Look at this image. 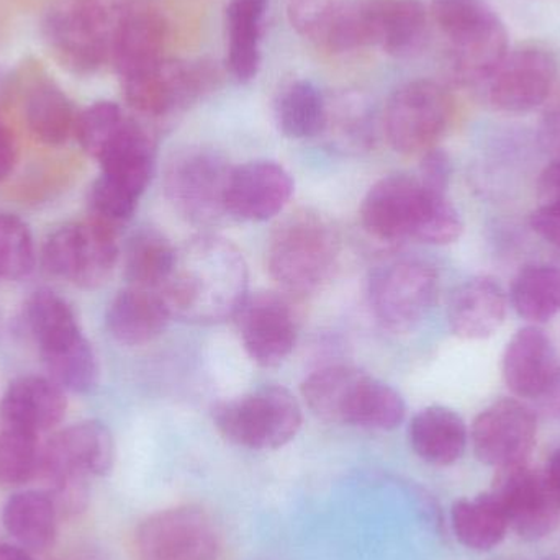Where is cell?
<instances>
[{
    "label": "cell",
    "instance_id": "40",
    "mask_svg": "<svg viewBox=\"0 0 560 560\" xmlns=\"http://www.w3.org/2000/svg\"><path fill=\"white\" fill-rule=\"evenodd\" d=\"M326 130L331 131L336 144L346 150H365L374 141V120L361 98H346L332 112L328 107Z\"/></svg>",
    "mask_w": 560,
    "mask_h": 560
},
{
    "label": "cell",
    "instance_id": "41",
    "mask_svg": "<svg viewBox=\"0 0 560 560\" xmlns=\"http://www.w3.org/2000/svg\"><path fill=\"white\" fill-rule=\"evenodd\" d=\"M338 0H289V16L296 32L316 42Z\"/></svg>",
    "mask_w": 560,
    "mask_h": 560
},
{
    "label": "cell",
    "instance_id": "7",
    "mask_svg": "<svg viewBox=\"0 0 560 560\" xmlns=\"http://www.w3.org/2000/svg\"><path fill=\"white\" fill-rule=\"evenodd\" d=\"M451 115L447 92L438 82L417 79L400 85L388 98L385 133L398 153L424 154L444 137Z\"/></svg>",
    "mask_w": 560,
    "mask_h": 560
},
{
    "label": "cell",
    "instance_id": "38",
    "mask_svg": "<svg viewBox=\"0 0 560 560\" xmlns=\"http://www.w3.org/2000/svg\"><path fill=\"white\" fill-rule=\"evenodd\" d=\"M36 265L32 230L20 217L0 213V279L28 278Z\"/></svg>",
    "mask_w": 560,
    "mask_h": 560
},
{
    "label": "cell",
    "instance_id": "16",
    "mask_svg": "<svg viewBox=\"0 0 560 560\" xmlns=\"http://www.w3.org/2000/svg\"><path fill=\"white\" fill-rule=\"evenodd\" d=\"M428 190L418 177L395 174L375 183L362 200L364 229L382 242L415 238L427 209Z\"/></svg>",
    "mask_w": 560,
    "mask_h": 560
},
{
    "label": "cell",
    "instance_id": "21",
    "mask_svg": "<svg viewBox=\"0 0 560 560\" xmlns=\"http://www.w3.org/2000/svg\"><path fill=\"white\" fill-rule=\"evenodd\" d=\"M97 161L102 167L98 179L138 202L153 176V140L141 125L128 118Z\"/></svg>",
    "mask_w": 560,
    "mask_h": 560
},
{
    "label": "cell",
    "instance_id": "4",
    "mask_svg": "<svg viewBox=\"0 0 560 560\" xmlns=\"http://www.w3.org/2000/svg\"><path fill=\"white\" fill-rule=\"evenodd\" d=\"M213 420L220 433L238 446L279 450L299 433L302 408L287 388L269 385L223 401L213 411Z\"/></svg>",
    "mask_w": 560,
    "mask_h": 560
},
{
    "label": "cell",
    "instance_id": "22",
    "mask_svg": "<svg viewBox=\"0 0 560 560\" xmlns=\"http://www.w3.org/2000/svg\"><path fill=\"white\" fill-rule=\"evenodd\" d=\"M68 410L65 388L52 378L23 375L10 382L0 401L3 423L39 434L61 423Z\"/></svg>",
    "mask_w": 560,
    "mask_h": 560
},
{
    "label": "cell",
    "instance_id": "5",
    "mask_svg": "<svg viewBox=\"0 0 560 560\" xmlns=\"http://www.w3.org/2000/svg\"><path fill=\"white\" fill-rule=\"evenodd\" d=\"M118 262L114 225L104 220L72 223L56 230L43 249V265L55 278L94 290L110 279Z\"/></svg>",
    "mask_w": 560,
    "mask_h": 560
},
{
    "label": "cell",
    "instance_id": "27",
    "mask_svg": "<svg viewBox=\"0 0 560 560\" xmlns=\"http://www.w3.org/2000/svg\"><path fill=\"white\" fill-rule=\"evenodd\" d=\"M408 436L415 454L433 466L457 463L467 447V428L463 418L440 405L415 415Z\"/></svg>",
    "mask_w": 560,
    "mask_h": 560
},
{
    "label": "cell",
    "instance_id": "12",
    "mask_svg": "<svg viewBox=\"0 0 560 560\" xmlns=\"http://www.w3.org/2000/svg\"><path fill=\"white\" fill-rule=\"evenodd\" d=\"M492 493L505 512L510 529L525 541H539L558 528L560 506L545 474L528 463L497 469Z\"/></svg>",
    "mask_w": 560,
    "mask_h": 560
},
{
    "label": "cell",
    "instance_id": "25",
    "mask_svg": "<svg viewBox=\"0 0 560 560\" xmlns=\"http://www.w3.org/2000/svg\"><path fill=\"white\" fill-rule=\"evenodd\" d=\"M25 313L43 362L61 358L85 341L74 310L52 290H35L26 302Z\"/></svg>",
    "mask_w": 560,
    "mask_h": 560
},
{
    "label": "cell",
    "instance_id": "34",
    "mask_svg": "<svg viewBox=\"0 0 560 560\" xmlns=\"http://www.w3.org/2000/svg\"><path fill=\"white\" fill-rule=\"evenodd\" d=\"M276 117L285 137L306 140L325 131L328 104L313 82L296 81L280 94Z\"/></svg>",
    "mask_w": 560,
    "mask_h": 560
},
{
    "label": "cell",
    "instance_id": "18",
    "mask_svg": "<svg viewBox=\"0 0 560 560\" xmlns=\"http://www.w3.org/2000/svg\"><path fill=\"white\" fill-rule=\"evenodd\" d=\"M167 25L150 5H135L115 23L112 58L120 81L140 78L166 61Z\"/></svg>",
    "mask_w": 560,
    "mask_h": 560
},
{
    "label": "cell",
    "instance_id": "13",
    "mask_svg": "<svg viewBox=\"0 0 560 560\" xmlns=\"http://www.w3.org/2000/svg\"><path fill=\"white\" fill-rule=\"evenodd\" d=\"M536 436L538 418L518 398L493 401L477 415L470 431L477 459L497 469L526 463Z\"/></svg>",
    "mask_w": 560,
    "mask_h": 560
},
{
    "label": "cell",
    "instance_id": "11",
    "mask_svg": "<svg viewBox=\"0 0 560 560\" xmlns=\"http://www.w3.org/2000/svg\"><path fill=\"white\" fill-rule=\"evenodd\" d=\"M558 62L541 46H523L510 52L480 88L487 104L506 114L539 107L551 94Z\"/></svg>",
    "mask_w": 560,
    "mask_h": 560
},
{
    "label": "cell",
    "instance_id": "47",
    "mask_svg": "<svg viewBox=\"0 0 560 560\" xmlns=\"http://www.w3.org/2000/svg\"><path fill=\"white\" fill-rule=\"evenodd\" d=\"M0 560H33L28 552L16 546H0Z\"/></svg>",
    "mask_w": 560,
    "mask_h": 560
},
{
    "label": "cell",
    "instance_id": "9",
    "mask_svg": "<svg viewBox=\"0 0 560 560\" xmlns=\"http://www.w3.org/2000/svg\"><path fill=\"white\" fill-rule=\"evenodd\" d=\"M137 560H219L213 520L197 506H174L148 516L135 536Z\"/></svg>",
    "mask_w": 560,
    "mask_h": 560
},
{
    "label": "cell",
    "instance_id": "44",
    "mask_svg": "<svg viewBox=\"0 0 560 560\" xmlns=\"http://www.w3.org/2000/svg\"><path fill=\"white\" fill-rule=\"evenodd\" d=\"M19 163V143L15 133L0 117V180L7 179Z\"/></svg>",
    "mask_w": 560,
    "mask_h": 560
},
{
    "label": "cell",
    "instance_id": "14",
    "mask_svg": "<svg viewBox=\"0 0 560 560\" xmlns=\"http://www.w3.org/2000/svg\"><path fill=\"white\" fill-rule=\"evenodd\" d=\"M236 326L249 358L275 368L289 358L299 336V315L283 293L258 292L246 296L235 313Z\"/></svg>",
    "mask_w": 560,
    "mask_h": 560
},
{
    "label": "cell",
    "instance_id": "24",
    "mask_svg": "<svg viewBox=\"0 0 560 560\" xmlns=\"http://www.w3.org/2000/svg\"><path fill=\"white\" fill-rule=\"evenodd\" d=\"M170 316V306L160 292L128 285L108 305L107 328L121 345L141 346L166 329Z\"/></svg>",
    "mask_w": 560,
    "mask_h": 560
},
{
    "label": "cell",
    "instance_id": "2",
    "mask_svg": "<svg viewBox=\"0 0 560 560\" xmlns=\"http://www.w3.org/2000/svg\"><path fill=\"white\" fill-rule=\"evenodd\" d=\"M339 240L331 223L312 210L285 217L269 238L268 269L292 295H306L331 275Z\"/></svg>",
    "mask_w": 560,
    "mask_h": 560
},
{
    "label": "cell",
    "instance_id": "39",
    "mask_svg": "<svg viewBox=\"0 0 560 560\" xmlns=\"http://www.w3.org/2000/svg\"><path fill=\"white\" fill-rule=\"evenodd\" d=\"M128 117L114 102H95L78 114L74 137L89 156L98 160L108 144L120 133Z\"/></svg>",
    "mask_w": 560,
    "mask_h": 560
},
{
    "label": "cell",
    "instance_id": "42",
    "mask_svg": "<svg viewBox=\"0 0 560 560\" xmlns=\"http://www.w3.org/2000/svg\"><path fill=\"white\" fill-rule=\"evenodd\" d=\"M451 174H453V164H451L446 151L433 148V150L423 154L420 164V176H418L421 186L434 190V192L447 194Z\"/></svg>",
    "mask_w": 560,
    "mask_h": 560
},
{
    "label": "cell",
    "instance_id": "29",
    "mask_svg": "<svg viewBox=\"0 0 560 560\" xmlns=\"http://www.w3.org/2000/svg\"><path fill=\"white\" fill-rule=\"evenodd\" d=\"M30 133L46 147H61L74 135L78 112L68 95L49 79H35L25 97Z\"/></svg>",
    "mask_w": 560,
    "mask_h": 560
},
{
    "label": "cell",
    "instance_id": "6",
    "mask_svg": "<svg viewBox=\"0 0 560 560\" xmlns=\"http://www.w3.org/2000/svg\"><path fill=\"white\" fill-rule=\"evenodd\" d=\"M225 158L207 148H187L171 158L164 190L174 209L192 223L209 225L226 213L230 174Z\"/></svg>",
    "mask_w": 560,
    "mask_h": 560
},
{
    "label": "cell",
    "instance_id": "17",
    "mask_svg": "<svg viewBox=\"0 0 560 560\" xmlns=\"http://www.w3.org/2000/svg\"><path fill=\"white\" fill-rule=\"evenodd\" d=\"M377 378L349 365H329L305 378L302 395L316 417L364 428Z\"/></svg>",
    "mask_w": 560,
    "mask_h": 560
},
{
    "label": "cell",
    "instance_id": "36",
    "mask_svg": "<svg viewBox=\"0 0 560 560\" xmlns=\"http://www.w3.org/2000/svg\"><path fill=\"white\" fill-rule=\"evenodd\" d=\"M427 22L428 10L423 0H388L378 45L395 58L410 56L423 39Z\"/></svg>",
    "mask_w": 560,
    "mask_h": 560
},
{
    "label": "cell",
    "instance_id": "8",
    "mask_svg": "<svg viewBox=\"0 0 560 560\" xmlns=\"http://www.w3.org/2000/svg\"><path fill=\"white\" fill-rule=\"evenodd\" d=\"M440 290L436 269L421 259H398L374 272L369 287L378 322L395 332L413 331L434 306Z\"/></svg>",
    "mask_w": 560,
    "mask_h": 560
},
{
    "label": "cell",
    "instance_id": "19",
    "mask_svg": "<svg viewBox=\"0 0 560 560\" xmlns=\"http://www.w3.org/2000/svg\"><path fill=\"white\" fill-rule=\"evenodd\" d=\"M293 192L290 174L272 161H252L233 167L226 189V213L248 222L275 219Z\"/></svg>",
    "mask_w": 560,
    "mask_h": 560
},
{
    "label": "cell",
    "instance_id": "15",
    "mask_svg": "<svg viewBox=\"0 0 560 560\" xmlns=\"http://www.w3.org/2000/svg\"><path fill=\"white\" fill-rule=\"evenodd\" d=\"M213 79L209 66L166 59L154 71L121 82V89L131 108L148 117H163L202 97Z\"/></svg>",
    "mask_w": 560,
    "mask_h": 560
},
{
    "label": "cell",
    "instance_id": "45",
    "mask_svg": "<svg viewBox=\"0 0 560 560\" xmlns=\"http://www.w3.org/2000/svg\"><path fill=\"white\" fill-rule=\"evenodd\" d=\"M542 474H545V479L548 482L552 497H555L556 502L560 506V446L549 457Z\"/></svg>",
    "mask_w": 560,
    "mask_h": 560
},
{
    "label": "cell",
    "instance_id": "48",
    "mask_svg": "<svg viewBox=\"0 0 560 560\" xmlns=\"http://www.w3.org/2000/svg\"><path fill=\"white\" fill-rule=\"evenodd\" d=\"M493 560H523V559H518V558H499V559H493Z\"/></svg>",
    "mask_w": 560,
    "mask_h": 560
},
{
    "label": "cell",
    "instance_id": "33",
    "mask_svg": "<svg viewBox=\"0 0 560 560\" xmlns=\"http://www.w3.org/2000/svg\"><path fill=\"white\" fill-rule=\"evenodd\" d=\"M513 310L528 322L546 323L560 313V268L535 265L523 269L510 290Z\"/></svg>",
    "mask_w": 560,
    "mask_h": 560
},
{
    "label": "cell",
    "instance_id": "3",
    "mask_svg": "<svg viewBox=\"0 0 560 560\" xmlns=\"http://www.w3.org/2000/svg\"><path fill=\"white\" fill-rule=\"evenodd\" d=\"M115 25L102 0H58L43 16L46 48L72 74H94L112 56Z\"/></svg>",
    "mask_w": 560,
    "mask_h": 560
},
{
    "label": "cell",
    "instance_id": "30",
    "mask_svg": "<svg viewBox=\"0 0 560 560\" xmlns=\"http://www.w3.org/2000/svg\"><path fill=\"white\" fill-rule=\"evenodd\" d=\"M3 528L23 549L43 551L51 545L58 526L55 500L42 490H25L7 500Z\"/></svg>",
    "mask_w": 560,
    "mask_h": 560
},
{
    "label": "cell",
    "instance_id": "49",
    "mask_svg": "<svg viewBox=\"0 0 560 560\" xmlns=\"http://www.w3.org/2000/svg\"><path fill=\"white\" fill-rule=\"evenodd\" d=\"M545 560H560V558H548V559H545Z\"/></svg>",
    "mask_w": 560,
    "mask_h": 560
},
{
    "label": "cell",
    "instance_id": "46",
    "mask_svg": "<svg viewBox=\"0 0 560 560\" xmlns=\"http://www.w3.org/2000/svg\"><path fill=\"white\" fill-rule=\"evenodd\" d=\"M542 398H545L551 413L560 420V368L558 374H556L555 382L549 387L548 394Z\"/></svg>",
    "mask_w": 560,
    "mask_h": 560
},
{
    "label": "cell",
    "instance_id": "43",
    "mask_svg": "<svg viewBox=\"0 0 560 560\" xmlns=\"http://www.w3.org/2000/svg\"><path fill=\"white\" fill-rule=\"evenodd\" d=\"M529 223L545 242L560 249V197L541 202L532 213Z\"/></svg>",
    "mask_w": 560,
    "mask_h": 560
},
{
    "label": "cell",
    "instance_id": "28",
    "mask_svg": "<svg viewBox=\"0 0 560 560\" xmlns=\"http://www.w3.org/2000/svg\"><path fill=\"white\" fill-rule=\"evenodd\" d=\"M269 0H232L226 7L229 68L240 82L253 81L261 68L262 22Z\"/></svg>",
    "mask_w": 560,
    "mask_h": 560
},
{
    "label": "cell",
    "instance_id": "35",
    "mask_svg": "<svg viewBox=\"0 0 560 560\" xmlns=\"http://www.w3.org/2000/svg\"><path fill=\"white\" fill-rule=\"evenodd\" d=\"M431 15L453 48L470 45L503 25L486 0H431Z\"/></svg>",
    "mask_w": 560,
    "mask_h": 560
},
{
    "label": "cell",
    "instance_id": "31",
    "mask_svg": "<svg viewBox=\"0 0 560 560\" xmlns=\"http://www.w3.org/2000/svg\"><path fill=\"white\" fill-rule=\"evenodd\" d=\"M451 522L460 545L479 552L497 548L510 529L505 512L492 492L454 503Z\"/></svg>",
    "mask_w": 560,
    "mask_h": 560
},
{
    "label": "cell",
    "instance_id": "1",
    "mask_svg": "<svg viewBox=\"0 0 560 560\" xmlns=\"http://www.w3.org/2000/svg\"><path fill=\"white\" fill-rule=\"evenodd\" d=\"M171 315L192 323L235 316L248 296V266L229 240L202 235L176 249L170 278L161 289Z\"/></svg>",
    "mask_w": 560,
    "mask_h": 560
},
{
    "label": "cell",
    "instance_id": "26",
    "mask_svg": "<svg viewBox=\"0 0 560 560\" xmlns=\"http://www.w3.org/2000/svg\"><path fill=\"white\" fill-rule=\"evenodd\" d=\"M388 0H338L316 42L332 52L378 45Z\"/></svg>",
    "mask_w": 560,
    "mask_h": 560
},
{
    "label": "cell",
    "instance_id": "32",
    "mask_svg": "<svg viewBox=\"0 0 560 560\" xmlns=\"http://www.w3.org/2000/svg\"><path fill=\"white\" fill-rule=\"evenodd\" d=\"M176 248L156 230H141L125 249V278L128 285L161 293L173 269Z\"/></svg>",
    "mask_w": 560,
    "mask_h": 560
},
{
    "label": "cell",
    "instance_id": "20",
    "mask_svg": "<svg viewBox=\"0 0 560 560\" xmlns=\"http://www.w3.org/2000/svg\"><path fill=\"white\" fill-rule=\"evenodd\" d=\"M551 338L538 326L518 329L506 345L502 372L506 387L518 398H542L558 374Z\"/></svg>",
    "mask_w": 560,
    "mask_h": 560
},
{
    "label": "cell",
    "instance_id": "23",
    "mask_svg": "<svg viewBox=\"0 0 560 560\" xmlns=\"http://www.w3.org/2000/svg\"><path fill=\"white\" fill-rule=\"evenodd\" d=\"M509 312L505 290L497 280L474 278L460 283L450 299L447 322L463 339H487L495 335Z\"/></svg>",
    "mask_w": 560,
    "mask_h": 560
},
{
    "label": "cell",
    "instance_id": "10",
    "mask_svg": "<svg viewBox=\"0 0 560 560\" xmlns=\"http://www.w3.org/2000/svg\"><path fill=\"white\" fill-rule=\"evenodd\" d=\"M115 444L101 421H81L59 431L43 447L42 470L61 490L71 489L84 499L85 477L107 476L114 467Z\"/></svg>",
    "mask_w": 560,
    "mask_h": 560
},
{
    "label": "cell",
    "instance_id": "37",
    "mask_svg": "<svg viewBox=\"0 0 560 560\" xmlns=\"http://www.w3.org/2000/svg\"><path fill=\"white\" fill-rule=\"evenodd\" d=\"M39 434L3 423L0 430V482L20 486L42 470Z\"/></svg>",
    "mask_w": 560,
    "mask_h": 560
}]
</instances>
